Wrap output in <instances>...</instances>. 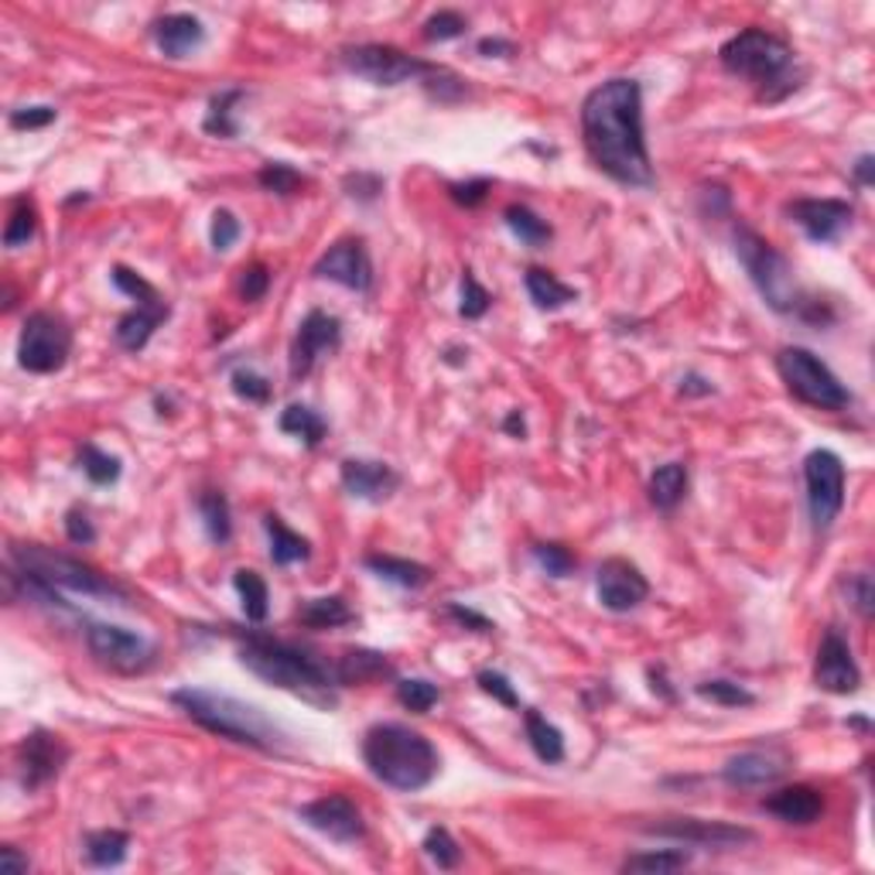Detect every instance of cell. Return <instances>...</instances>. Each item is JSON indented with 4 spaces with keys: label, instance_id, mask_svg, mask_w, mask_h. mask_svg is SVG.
Listing matches in <instances>:
<instances>
[{
    "label": "cell",
    "instance_id": "cb8c5ba5",
    "mask_svg": "<svg viewBox=\"0 0 875 875\" xmlns=\"http://www.w3.org/2000/svg\"><path fill=\"white\" fill-rule=\"evenodd\" d=\"M763 807L780 817L783 824H814L821 814H824V797L821 791H814V786L807 783H794V786H783V791L770 794L763 801Z\"/></svg>",
    "mask_w": 875,
    "mask_h": 875
},
{
    "label": "cell",
    "instance_id": "6da1fadb",
    "mask_svg": "<svg viewBox=\"0 0 875 875\" xmlns=\"http://www.w3.org/2000/svg\"><path fill=\"white\" fill-rule=\"evenodd\" d=\"M582 141L592 164L612 182L630 189L653 185V164L643 130V86L636 79H609L585 97Z\"/></svg>",
    "mask_w": 875,
    "mask_h": 875
},
{
    "label": "cell",
    "instance_id": "83f0119b",
    "mask_svg": "<svg viewBox=\"0 0 875 875\" xmlns=\"http://www.w3.org/2000/svg\"><path fill=\"white\" fill-rule=\"evenodd\" d=\"M523 284H527V294L541 312H557V309H567L572 301H579V291L572 284H564L544 268H527Z\"/></svg>",
    "mask_w": 875,
    "mask_h": 875
},
{
    "label": "cell",
    "instance_id": "11a10c76",
    "mask_svg": "<svg viewBox=\"0 0 875 875\" xmlns=\"http://www.w3.org/2000/svg\"><path fill=\"white\" fill-rule=\"evenodd\" d=\"M490 192H493V182H490V179H472V182H455V185H449V195H452L459 205H465V209L483 205Z\"/></svg>",
    "mask_w": 875,
    "mask_h": 875
},
{
    "label": "cell",
    "instance_id": "8d00e7d4",
    "mask_svg": "<svg viewBox=\"0 0 875 875\" xmlns=\"http://www.w3.org/2000/svg\"><path fill=\"white\" fill-rule=\"evenodd\" d=\"M247 97V90H223L215 93L212 103H209V113L202 120V130L205 134H215V138H237L240 134V123H237V103Z\"/></svg>",
    "mask_w": 875,
    "mask_h": 875
},
{
    "label": "cell",
    "instance_id": "52a82bcc",
    "mask_svg": "<svg viewBox=\"0 0 875 875\" xmlns=\"http://www.w3.org/2000/svg\"><path fill=\"white\" fill-rule=\"evenodd\" d=\"M11 564L38 575L41 582H49L52 589H66V592H76V595H86V599H107V602H117V605L130 602V592L120 582H113L110 575L97 572L93 564H82L79 557L59 554V551H52L46 544H14L11 547Z\"/></svg>",
    "mask_w": 875,
    "mask_h": 875
},
{
    "label": "cell",
    "instance_id": "4dcf8cb0",
    "mask_svg": "<svg viewBox=\"0 0 875 875\" xmlns=\"http://www.w3.org/2000/svg\"><path fill=\"white\" fill-rule=\"evenodd\" d=\"M264 531H268V537H271V561H274L278 567H288V564H298V561H309V557H312V544L304 541L301 534H294L278 513H268V516H264Z\"/></svg>",
    "mask_w": 875,
    "mask_h": 875
},
{
    "label": "cell",
    "instance_id": "7402d4cb",
    "mask_svg": "<svg viewBox=\"0 0 875 875\" xmlns=\"http://www.w3.org/2000/svg\"><path fill=\"white\" fill-rule=\"evenodd\" d=\"M168 315H171L168 298H164L161 291H154V294L141 298L138 309H130V312L117 322L113 335H117V342L127 349V353H141V349L151 342V335L158 332V325H161Z\"/></svg>",
    "mask_w": 875,
    "mask_h": 875
},
{
    "label": "cell",
    "instance_id": "4fadbf2b",
    "mask_svg": "<svg viewBox=\"0 0 875 875\" xmlns=\"http://www.w3.org/2000/svg\"><path fill=\"white\" fill-rule=\"evenodd\" d=\"M86 646H90V653L103 667L117 674H144L158 656L154 643L144 640L141 633L97 620H86Z\"/></svg>",
    "mask_w": 875,
    "mask_h": 875
},
{
    "label": "cell",
    "instance_id": "6f0895ef",
    "mask_svg": "<svg viewBox=\"0 0 875 875\" xmlns=\"http://www.w3.org/2000/svg\"><path fill=\"white\" fill-rule=\"evenodd\" d=\"M66 537L79 547H90L97 541V527L86 510H69L66 513Z\"/></svg>",
    "mask_w": 875,
    "mask_h": 875
},
{
    "label": "cell",
    "instance_id": "836d02e7",
    "mask_svg": "<svg viewBox=\"0 0 875 875\" xmlns=\"http://www.w3.org/2000/svg\"><path fill=\"white\" fill-rule=\"evenodd\" d=\"M278 424H281L284 434L298 438V442H304L309 449H319V445L325 442V434H329L325 418H322L319 411H312V408H304V404H291V408H284Z\"/></svg>",
    "mask_w": 875,
    "mask_h": 875
},
{
    "label": "cell",
    "instance_id": "2e32d148",
    "mask_svg": "<svg viewBox=\"0 0 875 875\" xmlns=\"http://www.w3.org/2000/svg\"><path fill=\"white\" fill-rule=\"evenodd\" d=\"M312 274L322 281H335L356 294H366L373 288V260L360 237H345L319 257Z\"/></svg>",
    "mask_w": 875,
    "mask_h": 875
},
{
    "label": "cell",
    "instance_id": "e7e4bbea",
    "mask_svg": "<svg viewBox=\"0 0 875 875\" xmlns=\"http://www.w3.org/2000/svg\"><path fill=\"white\" fill-rule=\"evenodd\" d=\"M852 171H855V182H858V185H872V182H875V158H872V154H862V158L852 164Z\"/></svg>",
    "mask_w": 875,
    "mask_h": 875
},
{
    "label": "cell",
    "instance_id": "db71d44e",
    "mask_svg": "<svg viewBox=\"0 0 875 875\" xmlns=\"http://www.w3.org/2000/svg\"><path fill=\"white\" fill-rule=\"evenodd\" d=\"M271 288V271L264 264H250L240 271V298L243 301H260Z\"/></svg>",
    "mask_w": 875,
    "mask_h": 875
},
{
    "label": "cell",
    "instance_id": "ee69618b",
    "mask_svg": "<svg viewBox=\"0 0 875 875\" xmlns=\"http://www.w3.org/2000/svg\"><path fill=\"white\" fill-rule=\"evenodd\" d=\"M398 702L408 712L424 715L428 708H434L438 702H442V687L424 681V677H404V681H398Z\"/></svg>",
    "mask_w": 875,
    "mask_h": 875
},
{
    "label": "cell",
    "instance_id": "681fc988",
    "mask_svg": "<svg viewBox=\"0 0 875 875\" xmlns=\"http://www.w3.org/2000/svg\"><path fill=\"white\" fill-rule=\"evenodd\" d=\"M469 28V21L459 14V11H438L424 21V41H452V38H462Z\"/></svg>",
    "mask_w": 875,
    "mask_h": 875
},
{
    "label": "cell",
    "instance_id": "9f6ffc18",
    "mask_svg": "<svg viewBox=\"0 0 875 875\" xmlns=\"http://www.w3.org/2000/svg\"><path fill=\"white\" fill-rule=\"evenodd\" d=\"M59 117L56 107H21V110H11V127L14 130H41V127H49L52 120Z\"/></svg>",
    "mask_w": 875,
    "mask_h": 875
},
{
    "label": "cell",
    "instance_id": "ffe728a7",
    "mask_svg": "<svg viewBox=\"0 0 875 875\" xmlns=\"http://www.w3.org/2000/svg\"><path fill=\"white\" fill-rule=\"evenodd\" d=\"M595 592H599V602L609 609V612H633L636 605L646 602L650 595V582L640 567L626 557H605L599 564V575H595Z\"/></svg>",
    "mask_w": 875,
    "mask_h": 875
},
{
    "label": "cell",
    "instance_id": "1f68e13d",
    "mask_svg": "<svg viewBox=\"0 0 875 875\" xmlns=\"http://www.w3.org/2000/svg\"><path fill=\"white\" fill-rule=\"evenodd\" d=\"M646 493H650V503H653L656 510L671 513V510L687 496V465H684V462H667V465H661V469L650 475Z\"/></svg>",
    "mask_w": 875,
    "mask_h": 875
},
{
    "label": "cell",
    "instance_id": "8992f818",
    "mask_svg": "<svg viewBox=\"0 0 875 875\" xmlns=\"http://www.w3.org/2000/svg\"><path fill=\"white\" fill-rule=\"evenodd\" d=\"M732 243H735V257L742 260V268H746L753 288L760 291V298L770 304V309L780 315H794V312L801 315L804 294L797 288L791 260H786L766 237H760L746 223H735Z\"/></svg>",
    "mask_w": 875,
    "mask_h": 875
},
{
    "label": "cell",
    "instance_id": "6125c7cd",
    "mask_svg": "<svg viewBox=\"0 0 875 875\" xmlns=\"http://www.w3.org/2000/svg\"><path fill=\"white\" fill-rule=\"evenodd\" d=\"M681 393H684V398H708V393H715V383L705 380L702 373H687L681 380Z\"/></svg>",
    "mask_w": 875,
    "mask_h": 875
},
{
    "label": "cell",
    "instance_id": "e0dca14e",
    "mask_svg": "<svg viewBox=\"0 0 875 875\" xmlns=\"http://www.w3.org/2000/svg\"><path fill=\"white\" fill-rule=\"evenodd\" d=\"M298 817L312 831H319V835H325L329 842H339V845H356L366 835V821H363L360 807L342 794H329V797L304 804L298 811Z\"/></svg>",
    "mask_w": 875,
    "mask_h": 875
},
{
    "label": "cell",
    "instance_id": "ac0fdd59",
    "mask_svg": "<svg viewBox=\"0 0 875 875\" xmlns=\"http://www.w3.org/2000/svg\"><path fill=\"white\" fill-rule=\"evenodd\" d=\"M786 215L807 233V240L838 243L855 223V205L845 199H797L786 205Z\"/></svg>",
    "mask_w": 875,
    "mask_h": 875
},
{
    "label": "cell",
    "instance_id": "603a6c76",
    "mask_svg": "<svg viewBox=\"0 0 875 875\" xmlns=\"http://www.w3.org/2000/svg\"><path fill=\"white\" fill-rule=\"evenodd\" d=\"M786 773V756L773 753V750H750L738 753L725 763L722 780L735 791H760V786L776 783Z\"/></svg>",
    "mask_w": 875,
    "mask_h": 875
},
{
    "label": "cell",
    "instance_id": "f35d334b",
    "mask_svg": "<svg viewBox=\"0 0 875 875\" xmlns=\"http://www.w3.org/2000/svg\"><path fill=\"white\" fill-rule=\"evenodd\" d=\"M38 233V209L28 195H18L11 202V212H8V227H4V247L8 250H21L34 240Z\"/></svg>",
    "mask_w": 875,
    "mask_h": 875
},
{
    "label": "cell",
    "instance_id": "44dd1931",
    "mask_svg": "<svg viewBox=\"0 0 875 875\" xmlns=\"http://www.w3.org/2000/svg\"><path fill=\"white\" fill-rule=\"evenodd\" d=\"M339 479H342V490L363 503H386L401 486L398 469H390L386 462H376V459H342Z\"/></svg>",
    "mask_w": 875,
    "mask_h": 875
},
{
    "label": "cell",
    "instance_id": "ba28073f",
    "mask_svg": "<svg viewBox=\"0 0 875 875\" xmlns=\"http://www.w3.org/2000/svg\"><path fill=\"white\" fill-rule=\"evenodd\" d=\"M776 373L797 401L817 411H845L852 408V390L821 363L804 345H786L776 353Z\"/></svg>",
    "mask_w": 875,
    "mask_h": 875
},
{
    "label": "cell",
    "instance_id": "f5cc1de1",
    "mask_svg": "<svg viewBox=\"0 0 875 875\" xmlns=\"http://www.w3.org/2000/svg\"><path fill=\"white\" fill-rule=\"evenodd\" d=\"M342 189H345L349 199L373 202V199H380V192H383V179H380V174H373V171H356V174H345Z\"/></svg>",
    "mask_w": 875,
    "mask_h": 875
},
{
    "label": "cell",
    "instance_id": "91938a15",
    "mask_svg": "<svg viewBox=\"0 0 875 875\" xmlns=\"http://www.w3.org/2000/svg\"><path fill=\"white\" fill-rule=\"evenodd\" d=\"M449 616L459 623V626H465V630H472V633H493L496 630V623L493 620H486L483 612H475V609H469V605H459V602H449Z\"/></svg>",
    "mask_w": 875,
    "mask_h": 875
},
{
    "label": "cell",
    "instance_id": "bcb514c9",
    "mask_svg": "<svg viewBox=\"0 0 875 875\" xmlns=\"http://www.w3.org/2000/svg\"><path fill=\"white\" fill-rule=\"evenodd\" d=\"M534 561H537V567L544 575H551V579H567L579 567V561H575V554L567 551L564 544H534Z\"/></svg>",
    "mask_w": 875,
    "mask_h": 875
},
{
    "label": "cell",
    "instance_id": "ab89813d",
    "mask_svg": "<svg viewBox=\"0 0 875 875\" xmlns=\"http://www.w3.org/2000/svg\"><path fill=\"white\" fill-rule=\"evenodd\" d=\"M691 865V852L684 848H661V852H640L623 862V872H643V875H667Z\"/></svg>",
    "mask_w": 875,
    "mask_h": 875
},
{
    "label": "cell",
    "instance_id": "5bb4252c",
    "mask_svg": "<svg viewBox=\"0 0 875 875\" xmlns=\"http://www.w3.org/2000/svg\"><path fill=\"white\" fill-rule=\"evenodd\" d=\"M69 746L66 738L49 732V728H31L14 750V763H18V780L28 794L49 786L52 780L62 776L66 763H69Z\"/></svg>",
    "mask_w": 875,
    "mask_h": 875
},
{
    "label": "cell",
    "instance_id": "3957f363",
    "mask_svg": "<svg viewBox=\"0 0 875 875\" xmlns=\"http://www.w3.org/2000/svg\"><path fill=\"white\" fill-rule=\"evenodd\" d=\"M171 705L182 708L205 732L230 738L237 746H250L260 753L288 750V732L274 718H268L264 708L240 702L233 694L209 691V687H179V691H171Z\"/></svg>",
    "mask_w": 875,
    "mask_h": 875
},
{
    "label": "cell",
    "instance_id": "74e56055",
    "mask_svg": "<svg viewBox=\"0 0 875 875\" xmlns=\"http://www.w3.org/2000/svg\"><path fill=\"white\" fill-rule=\"evenodd\" d=\"M503 219H506L510 233H513L520 243H527V247H547L551 237H554L551 223H547V219H541L531 205H510V209L503 212Z\"/></svg>",
    "mask_w": 875,
    "mask_h": 875
},
{
    "label": "cell",
    "instance_id": "b9f144b4",
    "mask_svg": "<svg viewBox=\"0 0 875 875\" xmlns=\"http://www.w3.org/2000/svg\"><path fill=\"white\" fill-rule=\"evenodd\" d=\"M697 694L705 697L712 705H722V708H753L756 705V694L746 691L735 681H725V677H712V681H702L694 687Z\"/></svg>",
    "mask_w": 875,
    "mask_h": 875
},
{
    "label": "cell",
    "instance_id": "60d3db41",
    "mask_svg": "<svg viewBox=\"0 0 875 875\" xmlns=\"http://www.w3.org/2000/svg\"><path fill=\"white\" fill-rule=\"evenodd\" d=\"M79 469H82V475L90 479L93 486H110V483H117V479H120L123 462L117 455L97 449V445H82L79 449Z\"/></svg>",
    "mask_w": 875,
    "mask_h": 875
},
{
    "label": "cell",
    "instance_id": "d590c367",
    "mask_svg": "<svg viewBox=\"0 0 875 875\" xmlns=\"http://www.w3.org/2000/svg\"><path fill=\"white\" fill-rule=\"evenodd\" d=\"M233 589L240 595V605H243V616L250 623H264L268 612H271V592H268V582L260 579L253 567H240L233 575Z\"/></svg>",
    "mask_w": 875,
    "mask_h": 875
},
{
    "label": "cell",
    "instance_id": "5b68a950",
    "mask_svg": "<svg viewBox=\"0 0 875 875\" xmlns=\"http://www.w3.org/2000/svg\"><path fill=\"white\" fill-rule=\"evenodd\" d=\"M363 763L380 783L393 786V791H404V794L424 791V786L438 776V766H442L431 738L401 722L373 725L363 735Z\"/></svg>",
    "mask_w": 875,
    "mask_h": 875
},
{
    "label": "cell",
    "instance_id": "816d5d0a",
    "mask_svg": "<svg viewBox=\"0 0 875 875\" xmlns=\"http://www.w3.org/2000/svg\"><path fill=\"white\" fill-rule=\"evenodd\" d=\"M475 684L483 687L490 697H496L500 705H506V708H520V694L513 691V684H510L506 674H500V671H479V674H475Z\"/></svg>",
    "mask_w": 875,
    "mask_h": 875
},
{
    "label": "cell",
    "instance_id": "277c9868",
    "mask_svg": "<svg viewBox=\"0 0 875 875\" xmlns=\"http://www.w3.org/2000/svg\"><path fill=\"white\" fill-rule=\"evenodd\" d=\"M718 59L732 76L750 79L766 103L801 90L804 72L797 69V52L791 49V41L766 28H746L732 34L718 49Z\"/></svg>",
    "mask_w": 875,
    "mask_h": 875
},
{
    "label": "cell",
    "instance_id": "d4e9b609",
    "mask_svg": "<svg viewBox=\"0 0 875 875\" xmlns=\"http://www.w3.org/2000/svg\"><path fill=\"white\" fill-rule=\"evenodd\" d=\"M154 41L168 59H185L205 41V24L195 14H164L154 21Z\"/></svg>",
    "mask_w": 875,
    "mask_h": 875
},
{
    "label": "cell",
    "instance_id": "7c38bea8",
    "mask_svg": "<svg viewBox=\"0 0 875 875\" xmlns=\"http://www.w3.org/2000/svg\"><path fill=\"white\" fill-rule=\"evenodd\" d=\"M804 483L814 531H827L845 506V462L831 449H814L804 459Z\"/></svg>",
    "mask_w": 875,
    "mask_h": 875
},
{
    "label": "cell",
    "instance_id": "7bdbcfd3",
    "mask_svg": "<svg viewBox=\"0 0 875 875\" xmlns=\"http://www.w3.org/2000/svg\"><path fill=\"white\" fill-rule=\"evenodd\" d=\"M257 182L264 185L271 195H298L304 185H309V179H304L298 168H291L288 161H268L257 171Z\"/></svg>",
    "mask_w": 875,
    "mask_h": 875
},
{
    "label": "cell",
    "instance_id": "94428289",
    "mask_svg": "<svg viewBox=\"0 0 875 875\" xmlns=\"http://www.w3.org/2000/svg\"><path fill=\"white\" fill-rule=\"evenodd\" d=\"M479 56H486V59H510L516 56V46L506 38H483L479 41Z\"/></svg>",
    "mask_w": 875,
    "mask_h": 875
},
{
    "label": "cell",
    "instance_id": "9c48e42d",
    "mask_svg": "<svg viewBox=\"0 0 875 875\" xmlns=\"http://www.w3.org/2000/svg\"><path fill=\"white\" fill-rule=\"evenodd\" d=\"M342 66L373 82V86H401V82H428L438 76L434 62H424L418 56H408L398 46H380V41H366V46H349L342 49Z\"/></svg>",
    "mask_w": 875,
    "mask_h": 875
},
{
    "label": "cell",
    "instance_id": "d6986e66",
    "mask_svg": "<svg viewBox=\"0 0 875 875\" xmlns=\"http://www.w3.org/2000/svg\"><path fill=\"white\" fill-rule=\"evenodd\" d=\"M814 684L827 694H855L862 684L852 643L838 630H824L821 636L817 661H814Z\"/></svg>",
    "mask_w": 875,
    "mask_h": 875
},
{
    "label": "cell",
    "instance_id": "03108f58",
    "mask_svg": "<svg viewBox=\"0 0 875 875\" xmlns=\"http://www.w3.org/2000/svg\"><path fill=\"white\" fill-rule=\"evenodd\" d=\"M503 431L513 434V438H523V434H527V424H523V414H520V411H510L506 421H503Z\"/></svg>",
    "mask_w": 875,
    "mask_h": 875
},
{
    "label": "cell",
    "instance_id": "be15d7a7",
    "mask_svg": "<svg viewBox=\"0 0 875 875\" xmlns=\"http://www.w3.org/2000/svg\"><path fill=\"white\" fill-rule=\"evenodd\" d=\"M0 865H4L8 872H28V868H31V858L21 855L14 845H4V848H0Z\"/></svg>",
    "mask_w": 875,
    "mask_h": 875
},
{
    "label": "cell",
    "instance_id": "7dc6e473",
    "mask_svg": "<svg viewBox=\"0 0 875 875\" xmlns=\"http://www.w3.org/2000/svg\"><path fill=\"white\" fill-rule=\"evenodd\" d=\"M493 309V294L475 281L472 271H462V301H459V315L475 322V319H483L486 312Z\"/></svg>",
    "mask_w": 875,
    "mask_h": 875
},
{
    "label": "cell",
    "instance_id": "e575fe53",
    "mask_svg": "<svg viewBox=\"0 0 875 875\" xmlns=\"http://www.w3.org/2000/svg\"><path fill=\"white\" fill-rule=\"evenodd\" d=\"M195 506H199V516H202V527H205L209 541H212V544H227V541L233 537L230 500L219 493V490H205V493H199Z\"/></svg>",
    "mask_w": 875,
    "mask_h": 875
},
{
    "label": "cell",
    "instance_id": "d6a6232c",
    "mask_svg": "<svg viewBox=\"0 0 875 875\" xmlns=\"http://www.w3.org/2000/svg\"><path fill=\"white\" fill-rule=\"evenodd\" d=\"M523 728H527V742H531V750H534V756H537L541 763L554 766V763L564 760V735H561V728L551 725L541 712L531 708L527 715H523Z\"/></svg>",
    "mask_w": 875,
    "mask_h": 875
},
{
    "label": "cell",
    "instance_id": "7a4b0ae2",
    "mask_svg": "<svg viewBox=\"0 0 875 875\" xmlns=\"http://www.w3.org/2000/svg\"><path fill=\"white\" fill-rule=\"evenodd\" d=\"M237 653H240V664L264 684L281 687L322 712H332L339 705L335 664L322 661L319 653L304 650L298 643H288V640H274L257 630H247L240 636Z\"/></svg>",
    "mask_w": 875,
    "mask_h": 875
},
{
    "label": "cell",
    "instance_id": "4316f807",
    "mask_svg": "<svg viewBox=\"0 0 875 875\" xmlns=\"http://www.w3.org/2000/svg\"><path fill=\"white\" fill-rule=\"evenodd\" d=\"M363 564L370 572L398 589H424L431 582V567L418 564L411 557H393V554H366Z\"/></svg>",
    "mask_w": 875,
    "mask_h": 875
},
{
    "label": "cell",
    "instance_id": "f546056e",
    "mask_svg": "<svg viewBox=\"0 0 875 875\" xmlns=\"http://www.w3.org/2000/svg\"><path fill=\"white\" fill-rule=\"evenodd\" d=\"M82 852H86V862L97 865V868H117V865L127 862L130 835H127V831H117V827L90 831L86 842H82Z\"/></svg>",
    "mask_w": 875,
    "mask_h": 875
},
{
    "label": "cell",
    "instance_id": "f1b7e54d",
    "mask_svg": "<svg viewBox=\"0 0 875 875\" xmlns=\"http://www.w3.org/2000/svg\"><path fill=\"white\" fill-rule=\"evenodd\" d=\"M298 623L309 630H335L356 623V612L349 609L342 595H325V599H304L298 605Z\"/></svg>",
    "mask_w": 875,
    "mask_h": 875
},
{
    "label": "cell",
    "instance_id": "9a60e30c",
    "mask_svg": "<svg viewBox=\"0 0 875 875\" xmlns=\"http://www.w3.org/2000/svg\"><path fill=\"white\" fill-rule=\"evenodd\" d=\"M342 345V322L322 309L309 312L301 319L298 325V335L291 342V376L294 380H304L315 363L329 353H335V349Z\"/></svg>",
    "mask_w": 875,
    "mask_h": 875
},
{
    "label": "cell",
    "instance_id": "8fae6325",
    "mask_svg": "<svg viewBox=\"0 0 875 875\" xmlns=\"http://www.w3.org/2000/svg\"><path fill=\"white\" fill-rule=\"evenodd\" d=\"M643 835L671 838L681 845L708 848V852H735L756 842L753 827L728 824V821H705V817H664L656 824H643Z\"/></svg>",
    "mask_w": 875,
    "mask_h": 875
},
{
    "label": "cell",
    "instance_id": "f907efd6",
    "mask_svg": "<svg viewBox=\"0 0 875 875\" xmlns=\"http://www.w3.org/2000/svg\"><path fill=\"white\" fill-rule=\"evenodd\" d=\"M209 240H212L215 253H227L240 240V219L230 209H215L212 212V227H209Z\"/></svg>",
    "mask_w": 875,
    "mask_h": 875
},
{
    "label": "cell",
    "instance_id": "30bf717a",
    "mask_svg": "<svg viewBox=\"0 0 875 875\" xmlns=\"http://www.w3.org/2000/svg\"><path fill=\"white\" fill-rule=\"evenodd\" d=\"M72 353V325L59 312H31L21 325L18 363L28 373H59Z\"/></svg>",
    "mask_w": 875,
    "mask_h": 875
},
{
    "label": "cell",
    "instance_id": "680465c9",
    "mask_svg": "<svg viewBox=\"0 0 875 875\" xmlns=\"http://www.w3.org/2000/svg\"><path fill=\"white\" fill-rule=\"evenodd\" d=\"M848 602L855 605V612L862 620H872V602H875V592H872V579L865 575V572H858V575H852L848 579Z\"/></svg>",
    "mask_w": 875,
    "mask_h": 875
},
{
    "label": "cell",
    "instance_id": "f6af8a7d",
    "mask_svg": "<svg viewBox=\"0 0 875 875\" xmlns=\"http://www.w3.org/2000/svg\"><path fill=\"white\" fill-rule=\"evenodd\" d=\"M424 855L438 865V868H455L462 862V848L459 842L452 838V831L449 827H431L424 842H421Z\"/></svg>",
    "mask_w": 875,
    "mask_h": 875
},
{
    "label": "cell",
    "instance_id": "003e7915",
    "mask_svg": "<svg viewBox=\"0 0 875 875\" xmlns=\"http://www.w3.org/2000/svg\"><path fill=\"white\" fill-rule=\"evenodd\" d=\"M459 356H462V349H449V353H445V363H452V366H462L465 360H459Z\"/></svg>",
    "mask_w": 875,
    "mask_h": 875
},
{
    "label": "cell",
    "instance_id": "484cf974",
    "mask_svg": "<svg viewBox=\"0 0 875 875\" xmlns=\"http://www.w3.org/2000/svg\"><path fill=\"white\" fill-rule=\"evenodd\" d=\"M393 667L386 661V653L380 650H345L339 661H335V681L339 687H356V684H373V681H383L390 677Z\"/></svg>",
    "mask_w": 875,
    "mask_h": 875
},
{
    "label": "cell",
    "instance_id": "c3c4849f",
    "mask_svg": "<svg viewBox=\"0 0 875 875\" xmlns=\"http://www.w3.org/2000/svg\"><path fill=\"white\" fill-rule=\"evenodd\" d=\"M230 386H233L237 398H240V401H247V404H264V401L271 398V380H268L264 373L250 370V366H240V370H233V376H230Z\"/></svg>",
    "mask_w": 875,
    "mask_h": 875
}]
</instances>
